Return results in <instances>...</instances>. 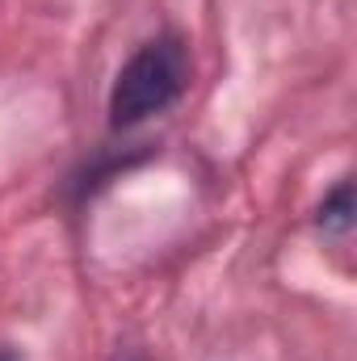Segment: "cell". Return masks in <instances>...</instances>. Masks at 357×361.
<instances>
[{
	"instance_id": "cell-1",
	"label": "cell",
	"mask_w": 357,
	"mask_h": 361,
	"mask_svg": "<svg viewBox=\"0 0 357 361\" xmlns=\"http://www.w3.org/2000/svg\"><path fill=\"white\" fill-rule=\"evenodd\" d=\"M193 63H189V47L177 34H160L152 42H143L118 72L114 89H109V126L126 130L147 122L152 114H164L169 105H177L189 89Z\"/></svg>"
},
{
	"instance_id": "cell-2",
	"label": "cell",
	"mask_w": 357,
	"mask_h": 361,
	"mask_svg": "<svg viewBox=\"0 0 357 361\" xmlns=\"http://www.w3.org/2000/svg\"><path fill=\"white\" fill-rule=\"evenodd\" d=\"M315 223L328 231V235H349L353 227V180H341L315 210Z\"/></svg>"
},
{
	"instance_id": "cell-3",
	"label": "cell",
	"mask_w": 357,
	"mask_h": 361,
	"mask_svg": "<svg viewBox=\"0 0 357 361\" xmlns=\"http://www.w3.org/2000/svg\"><path fill=\"white\" fill-rule=\"evenodd\" d=\"M0 361H17V353L13 349H0Z\"/></svg>"
},
{
	"instance_id": "cell-4",
	"label": "cell",
	"mask_w": 357,
	"mask_h": 361,
	"mask_svg": "<svg viewBox=\"0 0 357 361\" xmlns=\"http://www.w3.org/2000/svg\"><path fill=\"white\" fill-rule=\"evenodd\" d=\"M131 361H139V357H131Z\"/></svg>"
}]
</instances>
